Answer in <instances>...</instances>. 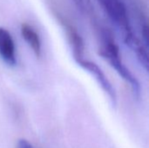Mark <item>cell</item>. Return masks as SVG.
Here are the masks:
<instances>
[{
    "mask_svg": "<svg viewBox=\"0 0 149 148\" xmlns=\"http://www.w3.org/2000/svg\"><path fill=\"white\" fill-rule=\"evenodd\" d=\"M99 34L101 39V46L99 54L109 63L125 81L130 84L134 97L139 99L141 95L140 83L129 69L123 64L120 54V49L116 44L112 33L107 29L101 27L99 28Z\"/></svg>",
    "mask_w": 149,
    "mask_h": 148,
    "instance_id": "6da1fadb",
    "label": "cell"
},
{
    "mask_svg": "<svg viewBox=\"0 0 149 148\" xmlns=\"http://www.w3.org/2000/svg\"><path fill=\"white\" fill-rule=\"evenodd\" d=\"M113 24L122 34L125 44L135 35L132 30L127 10L122 0H96Z\"/></svg>",
    "mask_w": 149,
    "mask_h": 148,
    "instance_id": "7a4b0ae2",
    "label": "cell"
},
{
    "mask_svg": "<svg viewBox=\"0 0 149 148\" xmlns=\"http://www.w3.org/2000/svg\"><path fill=\"white\" fill-rule=\"evenodd\" d=\"M78 65H80L83 69H85L86 72H88L99 83V85L101 86L103 91L107 93V95L109 97V99L113 106H116L117 103V95L115 89L112 85L109 79L107 78L105 73L102 72V70L100 68V66L89 60H86L85 58L80 59L77 61Z\"/></svg>",
    "mask_w": 149,
    "mask_h": 148,
    "instance_id": "3957f363",
    "label": "cell"
},
{
    "mask_svg": "<svg viewBox=\"0 0 149 148\" xmlns=\"http://www.w3.org/2000/svg\"><path fill=\"white\" fill-rule=\"evenodd\" d=\"M62 26L64 27L65 33L67 35L69 43L72 49V54L75 61H79L84 58V51H85V44L82 37L78 32L77 29L72 25L65 18L58 16V17Z\"/></svg>",
    "mask_w": 149,
    "mask_h": 148,
    "instance_id": "277c9868",
    "label": "cell"
},
{
    "mask_svg": "<svg viewBox=\"0 0 149 148\" xmlns=\"http://www.w3.org/2000/svg\"><path fill=\"white\" fill-rule=\"evenodd\" d=\"M0 57L10 66L16 65V47L11 34L0 27Z\"/></svg>",
    "mask_w": 149,
    "mask_h": 148,
    "instance_id": "5b68a950",
    "label": "cell"
},
{
    "mask_svg": "<svg viewBox=\"0 0 149 148\" xmlns=\"http://www.w3.org/2000/svg\"><path fill=\"white\" fill-rule=\"evenodd\" d=\"M21 35L28 45L31 48L35 55L39 58L41 56V41L38 32L29 24H23L21 25Z\"/></svg>",
    "mask_w": 149,
    "mask_h": 148,
    "instance_id": "8992f818",
    "label": "cell"
},
{
    "mask_svg": "<svg viewBox=\"0 0 149 148\" xmlns=\"http://www.w3.org/2000/svg\"><path fill=\"white\" fill-rule=\"evenodd\" d=\"M77 8L86 15H91L93 11L91 0H73Z\"/></svg>",
    "mask_w": 149,
    "mask_h": 148,
    "instance_id": "52a82bcc",
    "label": "cell"
},
{
    "mask_svg": "<svg viewBox=\"0 0 149 148\" xmlns=\"http://www.w3.org/2000/svg\"><path fill=\"white\" fill-rule=\"evenodd\" d=\"M17 148H34L32 147V145L26 140L24 139H21L17 141Z\"/></svg>",
    "mask_w": 149,
    "mask_h": 148,
    "instance_id": "ba28073f",
    "label": "cell"
}]
</instances>
